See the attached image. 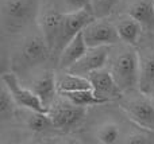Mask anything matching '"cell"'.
I'll return each mask as SVG.
<instances>
[{
    "label": "cell",
    "instance_id": "cell-21",
    "mask_svg": "<svg viewBox=\"0 0 154 144\" xmlns=\"http://www.w3.org/2000/svg\"><path fill=\"white\" fill-rule=\"evenodd\" d=\"M24 110L27 112L26 127L30 131L35 132V134H42V132L48 131V129L54 128L53 121H51L48 112H37V110H29V109Z\"/></svg>",
    "mask_w": 154,
    "mask_h": 144
},
{
    "label": "cell",
    "instance_id": "cell-18",
    "mask_svg": "<svg viewBox=\"0 0 154 144\" xmlns=\"http://www.w3.org/2000/svg\"><path fill=\"white\" fill-rule=\"evenodd\" d=\"M56 82L58 93L92 89V85H91L89 80L87 77L73 74V73H69L66 70H58V73H56Z\"/></svg>",
    "mask_w": 154,
    "mask_h": 144
},
{
    "label": "cell",
    "instance_id": "cell-7",
    "mask_svg": "<svg viewBox=\"0 0 154 144\" xmlns=\"http://www.w3.org/2000/svg\"><path fill=\"white\" fill-rule=\"evenodd\" d=\"M62 18H64V12L57 7L53 0L49 3H45V4L41 3L37 23L49 45V48L51 51V57L54 55V48H56L57 40H58Z\"/></svg>",
    "mask_w": 154,
    "mask_h": 144
},
{
    "label": "cell",
    "instance_id": "cell-23",
    "mask_svg": "<svg viewBox=\"0 0 154 144\" xmlns=\"http://www.w3.org/2000/svg\"><path fill=\"white\" fill-rule=\"evenodd\" d=\"M56 5L64 13L66 12H76L81 10H91V1L92 0H53Z\"/></svg>",
    "mask_w": 154,
    "mask_h": 144
},
{
    "label": "cell",
    "instance_id": "cell-14",
    "mask_svg": "<svg viewBox=\"0 0 154 144\" xmlns=\"http://www.w3.org/2000/svg\"><path fill=\"white\" fill-rule=\"evenodd\" d=\"M114 24L118 30L120 42L131 45V46H134V47H137V46L139 45L145 27L142 26L137 19H134L133 16L127 15V13L119 12L115 16Z\"/></svg>",
    "mask_w": 154,
    "mask_h": 144
},
{
    "label": "cell",
    "instance_id": "cell-20",
    "mask_svg": "<svg viewBox=\"0 0 154 144\" xmlns=\"http://www.w3.org/2000/svg\"><path fill=\"white\" fill-rule=\"evenodd\" d=\"M16 109H18V104L14 100L12 94L5 86V84L2 82V90H0V120H2V124L11 123L16 117Z\"/></svg>",
    "mask_w": 154,
    "mask_h": 144
},
{
    "label": "cell",
    "instance_id": "cell-8",
    "mask_svg": "<svg viewBox=\"0 0 154 144\" xmlns=\"http://www.w3.org/2000/svg\"><path fill=\"white\" fill-rule=\"evenodd\" d=\"M2 82L5 84L18 107L29 110H37V112H48L41 98L29 86H24L20 82V78L15 72H12V70L4 72L2 74Z\"/></svg>",
    "mask_w": 154,
    "mask_h": 144
},
{
    "label": "cell",
    "instance_id": "cell-3",
    "mask_svg": "<svg viewBox=\"0 0 154 144\" xmlns=\"http://www.w3.org/2000/svg\"><path fill=\"white\" fill-rule=\"evenodd\" d=\"M41 0H2L0 24L3 35L18 37L37 23Z\"/></svg>",
    "mask_w": 154,
    "mask_h": 144
},
{
    "label": "cell",
    "instance_id": "cell-6",
    "mask_svg": "<svg viewBox=\"0 0 154 144\" xmlns=\"http://www.w3.org/2000/svg\"><path fill=\"white\" fill-rule=\"evenodd\" d=\"M82 37L88 47L115 46L120 42L114 20L108 18H95L82 30Z\"/></svg>",
    "mask_w": 154,
    "mask_h": 144
},
{
    "label": "cell",
    "instance_id": "cell-25",
    "mask_svg": "<svg viewBox=\"0 0 154 144\" xmlns=\"http://www.w3.org/2000/svg\"><path fill=\"white\" fill-rule=\"evenodd\" d=\"M150 97H152V100H153V102H154V90L152 92V94H150Z\"/></svg>",
    "mask_w": 154,
    "mask_h": 144
},
{
    "label": "cell",
    "instance_id": "cell-2",
    "mask_svg": "<svg viewBox=\"0 0 154 144\" xmlns=\"http://www.w3.org/2000/svg\"><path fill=\"white\" fill-rule=\"evenodd\" d=\"M106 67L114 75L122 94L138 89L139 53L134 46L123 42L112 46Z\"/></svg>",
    "mask_w": 154,
    "mask_h": 144
},
{
    "label": "cell",
    "instance_id": "cell-4",
    "mask_svg": "<svg viewBox=\"0 0 154 144\" xmlns=\"http://www.w3.org/2000/svg\"><path fill=\"white\" fill-rule=\"evenodd\" d=\"M118 101L130 120L143 129L154 131V102L149 94L134 89L123 93Z\"/></svg>",
    "mask_w": 154,
    "mask_h": 144
},
{
    "label": "cell",
    "instance_id": "cell-9",
    "mask_svg": "<svg viewBox=\"0 0 154 144\" xmlns=\"http://www.w3.org/2000/svg\"><path fill=\"white\" fill-rule=\"evenodd\" d=\"M95 19V15L89 8L81 11H76V12H66L64 13L61 23V30H60L58 40H57L56 48H54V54L58 57L61 50L65 47L66 43H69L77 34L84 30V27L89 23L91 20Z\"/></svg>",
    "mask_w": 154,
    "mask_h": 144
},
{
    "label": "cell",
    "instance_id": "cell-11",
    "mask_svg": "<svg viewBox=\"0 0 154 144\" xmlns=\"http://www.w3.org/2000/svg\"><path fill=\"white\" fill-rule=\"evenodd\" d=\"M112 46H97V47H88V50L84 53V55L76 61L66 72L73 74L84 75L87 77L95 70H99L101 67L107 66V62L109 58Z\"/></svg>",
    "mask_w": 154,
    "mask_h": 144
},
{
    "label": "cell",
    "instance_id": "cell-24",
    "mask_svg": "<svg viewBox=\"0 0 154 144\" xmlns=\"http://www.w3.org/2000/svg\"><path fill=\"white\" fill-rule=\"evenodd\" d=\"M153 142L152 137L149 135H146L145 132H139V131H135V132H131V134H127L125 137V142L123 143H131V144H146V143H150Z\"/></svg>",
    "mask_w": 154,
    "mask_h": 144
},
{
    "label": "cell",
    "instance_id": "cell-19",
    "mask_svg": "<svg viewBox=\"0 0 154 144\" xmlns=\"http://www.w3.org/2000/svg\"><path fill=\"white\" fill-rule=\"evenodd\" d=\"M61 94L62 97L68 98L69 101L75 102V104L80 105V107H101L104 104H108L104 100L99 98L95 94L93 89H82V90H75V92H62Z\"/></svg>",
    "mask_w": 154,
    "mask_h": 144
},
{
    "label": "cell",
    "instance_id": "cell-13",
    "mask_svg": "<svg viewBox=\"0 0 154 144\" xmlns=\"http://www.w3.org/2000/svg\"><path fill=\"white\" fill-rule=\"evenodd\" d=\"M120 12L127 13L139 22L145 28H154V3L153 0H120L118 4Z\"/></svg>",
    "mask_w": 154,
    "mask_h": 144
},
{
    "label": "cell",
    "instance_id": "cell-15",
    "mask_svg": "<svg viewBox=\"0 0 154 144\" xmlns=\"http://www.w3.org/2000/svg\"><path fill=\"white\" fill-rule=\"evenodd\" d=\"M88 50V46L82 37V31L77 34L69 43L65 45V47L61 50V53L57 57V69L58 70H66L79 61L84 53Z\"/></svg>",
    "mask_w": 154,
    "mask_h": 144
},
{
    "label": "cell",
    "instance_id": "cell-12",
    "mask_svg": "<svg viewBox=\"0 0 154 144\" xmlns=\"http://www.w3.org/2000/svg\"><path fill=\"white\" fill-rule=\"evenodd\" d=\"M87 78L89 80L95 94L99 98L104 100L106 102L119 100L122 96V92H120L114 75L111 74V72L107 67L95 70L91 74H88Z\"/></svg>",
    "mask_w": 154,
    "mask_h": 144
},
{
    "label": "cell",
    "instance_id": "cell-1",
    "mask_svg": "<svg viewBox=\"0 0 154 144\" xmlns=\"http://www.w3.org/2000/svg\"><path fill=\"white\" fill-rule=\"evenodd\" d=\"M18 37L19 40L11 55V70L27 78L43 67L51 57V51L38 23L32 24Z\"/></svg>",
    "mask_w": 154,
    "mask_h": 144
},
{
    "label": "cell",
    "instance_id": "cell-16",
    "mask_svg": "<svg viewBox=\"0 0 154 144\" xmlns=\"http://www.w3.org/2000/svg\"><path fill=\"white\" fill-rule=\"evenodd\" d=\"M138 89L149 96L154 90V50L150 48L139 53Z\"/></svg>",
    "mask_w": 154,
    "mask_h": 144
},
{
    "label": "cell",
    "instance_id": "cell-17",
    "mask_svg": "<svg viewBox=\"0 0 154 144\" xmlns=\"http://www.w3.org/2000/svg\"><path fill=\"white\" fill-rule=\"evenodd\" d=\"M126 134L122 127L114 120H104L95 127L93 139L101 144H116L125 142Z\"/></svg>",
    "mask_w": 154,
    "mask_h": 144
},
{
    "label": "cell",
    "instance_id": "cell-5",
    "mask_svg": "<svg viewBox=\"0 0 154 144\" xmlns=\"http://www.w3.org/2000/svg\"><path fill=\"white\" fill-rule=\"evenodd\" d=\"M87 109L88 108L80 107L58 94V97L48 109V113L53 121L54 128L60 131H69L84 120L87 116Z\"/></svg>",
    "mask_w": 154,
    "mask_h": 144
},
{
    "label": "cell",
    "instance_id": "cell-26",
    "mask_svg": "<svg viewBox=\"0 0 154 144\" xmlns=\"http://www.w3.org/2000/svg\"><path fill=\"white\" fill-rule=\"evenodd\" d=\"M153 3H154V0H153Z\"/></svg>",
    "mask_w": 154,
    "mask_h": 144
},
{
    "label": "cell",
    "instance_id": "cell-10",
    "mask_svg": "<svg viewBox=\"0 0 154 144\" xmlns=\"http://www.w3.org/2000/svg\"><path fill=\"white\" fill-rule=\"evenodd\" d=\"M56 73L57 72H53L51 69L41 67L27 77V86L39 97L46 109H49L54 100L58 97Z\"/></svg>",
    "mask_w": 154,
    "mask_h": 144
},
{
    "label": "cell",
    "instance_id": "cell-22",
    "mask_svg": "<svg viewBox=\"0 0 154 144\" xmlns=\"http://www.w3.org/2000/svg\"><path fill=\"white\" fill-rule=\"evenodd\" d=\"M119 3L120 0H92L91 11L95 18H108Z\"/></svg>",
    "mask_w": 154,
    "mask_h": 144
}]
</instances>
